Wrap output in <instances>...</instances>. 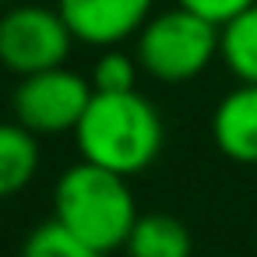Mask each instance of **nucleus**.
I'll list each match as a JSON object with an SVG mask.
<instances>
[{"label": "nucleus", "mask_w": 257, "mask_h": 257, "mask_svg": "<svg viewBox=\"0 0 257 257\" xmlns=\"http://www.w3.org/2000/svg\"><path fill=\"white\" fill-rule=\"evenodd\" d=\"M92 95V78H81L67 67H53L22 78V85L11 95V109L15 120L32 134H64L78 131Z\"/></svg>", "instance_id": "5"}, {"label": "nucleus", "mask_w": 257, "mask_h": 257, "mask_svg": "<svg viewBox=\"0 0 257 257\" xmlns=\"http://www.w3.org/2000/svg\"><path fill=\"white\" fill-rule=\"evenodd\" d=\"M74 141L85 162L131 180L162 155L166 127L159 109L141 92H95L74 131Z\"/></svg>", "instance_id": "1"}, {"label": "nucleus", "mask_w": 257, "mask_h": 257, "mask_svg": "<svg viewBox=\"0 0 257 257\" xmlns=\"http://www.w3.org/2000/svg\"><path fill=\"white\" fill-rule=\"evenodd\" d=\"M53 218L99 253H109L127 243L141 215L127 187V176L81 159L71 169H64L53 187Z\"/></svg>", "instance_id": "2"}, {"label": "nucleus", "mask_w": 257, "mask_h": 257, "mask_svg": "<svg viewBox=\"0 0 257 257\" xmlns=\"http://www.w3.org/2000/svg\"><path fill=\"white\" fill-rule=\"evenodd\" d=\"M218 57L239 78V85H257V4L222 25V53Z\"/></svg>", "instance_id": "10"}, {"label": "nucleus", "mask_w": 257, "mask_h": 257, "mask_svg": "<svg viewBox=\"0 0 257 257\" xmlns=\"http://www.w3.org/2000/svg\"><path fill=\"white\" fill-rule=\"evenodd\" d=\"M74 36L60 11L43 4H15L0 15V64L18 78L67 64Z\"/></svg>", "instance_id": "4"}, {"label": "nucleus", "mask_w": 257, "mask_h": 257, "mask_svg": "<svg viewBox=\"0 0 257 257\" xmlns=\"http://www.w3.org/2000/svg\"><path fill=\"white\" fill-rule=\"evenodd\" d=\"M0 4H11V0H0Z\"/></svg>", "instance_id": "14"}, {"label": "nucleus", "mask_w": 257, "mask_h": 257, "mask_svg": "<svg viewBox=\"0 0 257 257\" xmlns=\"http://www.w3.org/2000/svg\"><path fill=\"white\" fill-rule=\"evenodd\" d=\"M138 60L123 50H106L95 67H92V88L95 92H106V95H116V92H138Z\"/></svg>", "instance_id": "12"}, {"label": "nucleus", "mask_w": 257, "mask_h": 257, "mask_svg": "<svg viewBox=\"0 0 257 257\" xmlns=\"http://www.w3.org/2000/svg\"><path fill=\"white\" fill-rule=\"evenodd\" d=\"M155 0H57V11L67 22L74 43L116 46L145 29Z\"/></svg>", "instance_id": "6"}, {"label": "nucleus", "mask_w": 257, "mask_h": 257, "mask_svg": "<svg viewBox=\"0 0 257 257\" xmlns=\"http://www.w3.org/2000/svg\"><path fill=\"white\" fill-rule=\"evenodd\" d=\"M222 53V25L187 11L169 8L145 22L138 32V64L145 74L166 85H183L208 71V64Z\"/></svg>", "instance_id": "3"}, {"label": "nucleus", "mask_w": 257, "mask_h": 257, "mask_svg": "<svg viewBox=\"0 0 257 257\" xmlns=\"http://www.w3.org/2000/svg\"><path fill=\"white\" fill-rule=\"evenodd\" d=\"M22 257H106V253H99L81 236H74L67 225H60L57 218H50V222H39L25 236Z\"/></svg>", "instance_id": "11"}, {"label": "nucleus", "mask_w": 257, "mask_h": 257, "mask_svg": "<svg viewBox=\"0 0 257 257\" xmlns=\"http://www.w3.org/2000/svg\"><path fill=\"white\" fill-rule=\"evenodd\" d=\"M211 141L225 159L257 166V85H239L218 99L211 113Z\"/></svg>", "instance_id": "7"}, {"label": "nucleus", "mask_w": 257, "mask_h": 257, "mask_svg": "<svg viewBox=\"0 0 257 257\" xmlns=\"http://www.w3.org/2000/svg\"><path fill=\"white\" fill-rule=\"evenodd\" d=\"M39 173V141L18 120L0 123V197H15Z\"/></svg>", "instance_id": "9"}, {"label": "nucleus", "mask_w": 257, "mask_h": 257, "mask_svg": "<svg viewBox=\"0 0 257 257\" xmlns=\"http://www.w3.org/2000/svg\"><path fill=\"white\" fill-rule=\"evenodd\" d=\"M123 250L127 257H190L194 239H190V229L176 215L152 211L134 222Z\"/></svg>", "instance_id": "8"}, {"label": "nucleus", "mask_w": 257, "mask_h": 257, "mask_svg": "<svg viewBox=\"0 0 257 257\" xmlns=\"http://www.w3.org/2000/svg\"><path fill=\"white\" fill-rule=\"evenodd\" d=\"M176 4L201 15V18H208V22H215V25H225L236 15H243L246 8H253L257 0H176Z\"/></svg>", "instance_id": "13"}]
</instances>
